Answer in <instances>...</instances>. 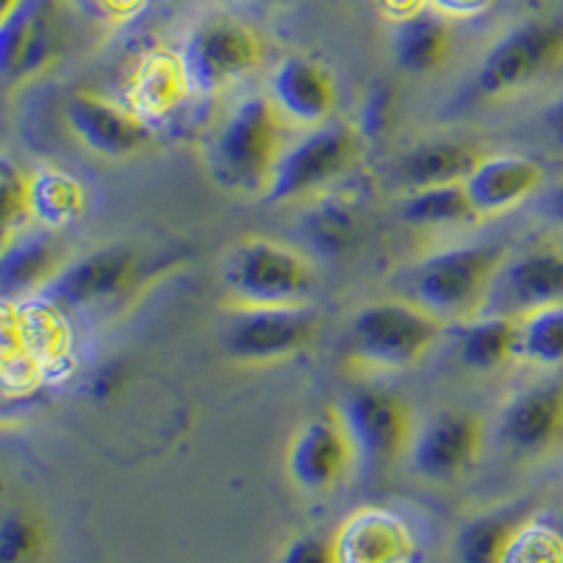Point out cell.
Here are the masks:
<instances>
[{
	"mask_svg": "<svg viewBox=\"0 0 563 563\" xmlns=\"http://www.w3.org/2000/svg\"><path fill=\"white\" fill-rule=\"evenodd\" d=\"M285 119L268 93L240 97L223 113L206 141L211 180L234 195L263 198L274 164L285 147Z\"/></svg>",
	"mask_w": 563,
	"mask_h": 563,
	"instance_id": "6da1fadb",
	"label": "cell"
},
{
	"mask_svg": "<svg viewBox=\"0 0 563 563\" xmlns=\"http://www.w3.org/2000/svg\"><path fill=\"white\" fill-rule=\"evenodd\" d=\"M507 260L501 243L445 245L417 260L404 276V299L440 321H465L482 313L493 279Z\"/></svg>",
	"mask_w": 563,
	"mask_h": 563,
	"instance_id": "7a4b0ae2",
	"label": "cell"
},
{
	"mask_svg": "<svg viewBox=\"0 0 563 563\" xmlns=\"http://www.w3.org/2000/svg\"><path fill=\"white\" fill-rule=\"evenodd\" d=\"M445 321L409 299H375L352 316L346 350L366 372H404L420 364L437 346Z\"/></svg>",
	"mask_w": 563,
	"mask_h": 563,
	"instance_id": "3957f363",
	"label": "cell"
},
{
	"mask_svg": "<svg viewBox=\"0 0 563 563\" xmlns=\"http://www.w3.org/2000/svg\"><path fill=\"white\" fill-rule=\"evenodd\" d=\"M220 285L231 305H305L316 290V268L296 245L243 238L220 256Z\"/></svg>",
	"mask_w": 563,
	"mask_h": 563,
	"instance_id": "277c9868",
	"label": "cell"
},
{
	"mask_svg": "<svg viewBox=\"0 0 563 563\" xmlns=\"http://www.w3.org/2000/svg\"><path fill=\"white\" fill-rule=\"evenodd\" d=\"M361 147L364 139L355 124L330 119L319 128H301L296 139L285 141L263 200L271 206H285L319 198L358 164Z\"/></svg>",
	"mask_w": 563,
	"mask_h": 563,
	"instance_id": "5b68a950",
	"label": "cell"
},
{
	"mask_svg": "<svg viewBox=\"0 0 563 563\" xmlns=\"http://www.w3.org/2000/svg\"><path fill=\"white\" fill-rule=\"evenodd\" d=\"M335 417L350 440L352 460L366 474H380L409 451L415 411L397 391L380 384H352L341 391Z\"/></svg>",
	"mask_w": 563,
	"mask_h": 563,
	"instance_id": "8992f818",
	"label": "cell"
},
{
	"mask_svg": "<svg viewBox=\"0 0 563 563\" xmlns=\"http://www.w3.org/2000/svg\"><path fill=\"white\" fill-rule=\"evenodd\" d=\"M321 330V319L305 305H231L220 321V346L231 361L268 366L308 350Z\"/></svg>",
	"mask_w": 563,
	"mask_h": 563,
	"instance_id": "52a82bcc",
	"label": "cell"
},
{
	"mask_svg": "<svg viewBox=\"0 0 563 563\" xmlns=\"http://www.w3.org/2000/svg\"><path fill=\"white\" fill-rule=\"evenodd\" d=\"M263 37L238 18L211 14L195 23L180 43L178 63L189 97H214L260 68Z\"/></svg>",
	"mask_w": 563,
	"mask_h": 563,
	"instance_id": "ba28073f",
	"label": "cell"
},
{
	"mask_svg": "<svg viewBox=\"0 0 563 563\" xmlns=\"http://www.w3.org/2000/svg\"><path fill=\"white\" fill-rule=\"evenodd\" d=\"M563 59V23L530 20L501 34L476 68V93L499 99L532 85Z\"/></svg>",
	"mask_w": 563,
	"mask_h": 563,
	"instance_id": "9c48e42d",
	"label": "cell"
},
{
	"mask_svg": "<svg viewBox=\"0 0 563 563\" xmlns=\"http://www.w3.org/2000/svg\"><path fill=\"white\" fill-rule=\"evenodd\" d=\"M485 449V420L471 409H442L415 426L409 460L420 479L454 482L476 465Z\"/></svg>",
	"mask_w": 563,
	"mask_h": 563,
	"instance_id": "30bf717a",
	"label": "cell"
},
{
	"mask_svg": "<svg viewBox=\"0 0 563 563\" xmlns=\"http://www.w3.org/2000/svg\"><path fill=\"white\" fill-rule=\"evenodd\" d=\"M139 251L130 245H104L77 260H68L40 294L59 310L93 308L128 294L139 279Z\"/></svg>",
	"mask_w": 563,
	"mask_h": 563,
	"instance_id": "8fae6325",
	"label": "cell"
},
{
	"mask_svg": "<svg viewBox=\"0 0 563 563\" xmlns=\"http://www.w3.org/2000/svg\"><path fill=\"white\" fill-rule=\"evenodd\" d=\"M499 442L516 456H544L563 442V384L536 380L512 391L496 417Z\"/></svg>",
	"mask_w": 563,
	"mask_h": 563,
	"instance_id": "7c38bea8",
	"label": "cell"
},
{
	"mask_svg": "<svg viewBox=\"0 0 563 563\" xmlns=\"http://www.w3.org/2000/svg\"><path fill=\"white\" fill-rule=\"evenodd\" d=\"M63 113L70 135L102 158H130L153 141L150 122L135 110L97 93H74Z\"/></svg>",
	"mask_w": 563,
	"mask_h": 563,
	"instance_id": "4fadbf2b",
	"label": "cell"
},
{
	"mask_svg": "<svg viewBox=\"0 0 563 563\" xmlns=\"http://www.w3.org/2000/svg\"><path fill=\"white\" fill-rule=\"evenodd\" d=\"M563 301V249L536 245L505 260L487 296V313L521 316Z\"/></svg>",
	"mask_w": 563,
	"mask_h": 563,
	"instance_id": "5bb4252c",
	"label": "cell"
},
{
	"mask_svg": "<svg viewBox=\"0 0 563 563\" xmlns=\"http://www.w3.org/2000/svg\"><path fill=\"white\" fill-rule=\"evenodd\" d=\"M268 99L282 119L299 128L330 122L339 108V82L333 70L308 54H290L276 63L268 82Z\"/></svg>",
	"mask_w": 563,
	"mask_h": 563,
	"instance_id": "9a60e30c",
	"label": "cell"
},
{
	"mask_svg": "<svg viewBox=\"0 0 563 563\" xmlns=\"http://www.w3.org/2000/svg\"><path fill=\"white\" fill-rule=\"evenodd\" d=\"M547 184V169L536 158L521 153H485L462 180L476 218H499L512 211Z\"/></svg>",
	"mask_w": 563,
	"mask_h": 563,
	"instance_id": "2e32d148",
	"label": "cell"
},
{
	"mask_svg": "<svg viewBox=\"0 0 563 563\" xmlns=\"http://www.w3.org/2000/svg\"><path fill=\"white\" fill-rule=\"evenodd\" d=\"M288 474L296 487L308 493L333 490L346 476L352 460L350 440L339 417H310L294 431L288 445Z\"/></svg>",
	"mask_w": 563,
	"mask_h": 563,
	"instance_id": "e0dca14e",
	"label": "cell"
},
{
	"mask_svg": "<svg viewBox=\"0 0 563 563\" xmlns=\"http://www.w3.org/2000/svg\"><path fill=\"white\" fill-rule=\"evenodd\" d=\"M333 550L335 563H411L415 536L397 512L361 507L341 525Z\"/></svg>",
	"mask_w": 563,
	"mask_h": 563,
	"instance_id": "ac0fdd59",
	"label": "cell"
},
{
	"mask_svg": "<svg viewBox=\"0 0 563 563\" xmlns=\"http://www.w3.org/2000/svg\"><path fill=\"white\" fill-rule=\"evenodd\" d=\"M59 231L20 229L0 245V296H26L43 290L59 274L68 256Z\"/></svg>",
	"mask_w": 563,
	"mask_h": 563,
	"instance_id": "d6986e66",
	"label": "cell"
},
{
	"mask_svg": "<svg viewBox=\"0 0 563 563\" xmlns=\"http://www.w3.org/2000/svg\"><path fill=\"white\" fill-rule=\"evenodd\" d=\"M479 144L462 139H429L406 150L395 161V180L404 192L426 186L462 184L482 158Z\"/></svg>",
	"mask_w": 563,
	"mask_h": 563,
	"instance_id": "ffe728a7",
	"label": "cell"
},
{
	"mask_svg": "<svg viewBox=\"0 0 563 563\" xmlns=\"http://www.w3.org/2000/svg\"><path fill=\"white\" fill-rule=\"evenodd\" d=\"M454 52L451 20L434 9H420L411 18L397 20L391 26V59L409 77H426L449 63Z\"/></svg>",
	"mask_w": 563,
	"mask_h": 563,
	"instance_id": "44dd1931",
	"label": "cell"
},
{
	"mask_svg": "<svg viewBox=\"0 0 563 563\" xmlns=\"http://www.w3.org/2000/svg\"><path fill=\"white\" fill-rule=\"evenodd\" d=\"M296 231L310 254L324 256V260H341L358 249L361 238H364V220L352 200L319 198L305 211Z\"/></svg>",
	"mask_w": 563,
	"mask_h": 563,
	"instance_id": "7402d4cb",
	"label": "cell"
},
{
	"mask_svg": "<svg viewBox=\"0 0 563 563\" xmlns=\"http://www.w3.org/2000/svg\"><path fill=\"white\" fill-rule=\"evenodd\" d=\"M29 220L43 229L63 231L88 209L82 180L59 167H37L26 175Z\"/></svg>",
	"mask_w": 563,
	"mask_h": 563,
	"instance_id": "603a6c76",
	"label": "cell"
},
{
	"mask_svg": "<svg viewBox=\"0 0 563 563\" xmlns=\"http://www.w3.org/2000/svg\"><path fill=\"white\" fill-rule=\"evenodd\" d=\"M186 97H189V88H186L178 54L150 52L147 57H141L128 85L130 110H135L144 122H153V119L173 113Z\"/></svg>",
	"mask_w": 563,
	"mask_h": 563,
	"instance_id": "cb8c5ba5",
	"label": "cell"
},
{
	"mask_svg": "<svg viewBox=\"0 0 563 563\" xmlns=\"http://www.w3.org/2000/svg\"><path fill=\"white\" fill-rule=\"evenodd\" d=\"M460 361L471 372H496L516 361V319L476 313L460 321Z\"/></svg>",
	"mask_w": 563,
	"mask_h": 563,
	"instance_id": "d4e9b609",
	"label": "cell"
},
{
	"mask_svg": "<svg viewBox=\"0 0 563 563\" xmlns=\"http://www.w3.org/2000/svg\"><path fill=\"white\" fill-rule=\"evenodd\" d=\"M400 218L415 229L426 231L462 229V225L479 223L462 184L426 186V189L406 192V198L400 200Z\"/></svg>",
	"mask_w": 563,
	"mask_h": 563,
	"instance_id": "484cf974",
	"label": "cell"
},
{
	"mask_svg": "<svg viewBox=\"0 0 563 563\" xmlns=\"http://www.w3.org/2000/svg\"><path fill=\"white\" fill-rule=\"evenodd\" d=\"M516 319V358L541 369L563 366V301L527 310Z\"/></svg>",
	"mask_w": 563,
	"mask_h": 563,
	"instance_id": "4316f807",
	"label": "cell"
},
{
	"mask_svg": "<svg viewBox=\"0 0 563 563\" xmlns=\"http://www.w3.org/2000/svg\"><path fill=\"white\" fill-rule=\"evenodd\" d=\"M20 350L32 355L40 366L68 355V324L63 310L48 299H34L18 305Z\"/></svg>",
	"mask_w": 563,
	"mask_h": 563,
	"instance_id": "83f0119b",
	"label": "cell"
},
{
	"mask_svg": "<svg viewBox=\"0 0 563 563\" xmlns=\"http://www.w3.org/2000/svg\"><path fill=\"white\" fill-rule=\"evenodd\" d=\"M52 547V530L29 507L0 512V563H40Z\"/></svg>",
	"mask_w": 563,
	"mask_h": 563,
	"instance_id": "f1b7e54d",
	"label": "cell"
},
{
	"mask_svg": "<svg viewBox=\"0 0 563 563\" xmlns=\"http://www.w3.org/2000/svg\"><path fill=\"white\" fill-rule=\"evenodd\" d=\"M48 12H54V0H20L0 23V79H14L34 32Z\"/></svg>",
	"mask_w": 563,
	"mask_h": 563,
	"instance_id": "f546056e",
	"label": "cell"
},
{
	"mask_svg": "<svg viewBox=\"0 0 563 563\" xmlns=\"http://www.w3.org/2000/svg\"><path fill=\"white\" fill-rule=\"evenodd\" d=\"M499 563H563V532L547 521H519Z\"/></svg>",
	"mask_w": 563,
	"mask_h": 563,
	"instance_id": "4dcf8cb0",
	"label": "cell"
},
{
	"mask_svg": "<svg viewBox=\"0 0 563 563\" xmlns=\"http://www.w3.org/2000/svg\"><path fill=\"white\" fill-rule=\"evenodd\" d=\"M516 530V521L505 516H482L462 527L456 538V555L462 563H499L507 538Z\"/></svg>",
	"mask_w": 563,
	"mask_h": 563,
	"instance_id": "1f68e13d",
	"label": "cell"
},
{
	"mask_svg": "<svg viewBox=\"0 0 563 563\" xmlns=\"http://www.w3.org/2000/svg\"><path fill=\"white\" fill-rule=\"evenodd\" d=\"M29 220L26 209V175L12 167L9 161H0V245L23 229Z\"/></svg>",
	"mask_w": 563,
	"mask_h": 563,
	"instance_id": "d6a6232c",
	"label": "cell"
},
{
	"mask_svg": "<svg viewBox=\"0 0 563 563\" xmlns=\"http://www.w3.org/2000/svg\"><path fill=\"white\" fill-rule=\"evenodd\" d=\"M397 97L391 85H372L366 90V97L361 99L358 110V122H355V130L361 133L364 141H375L391 128V119H395Z\"/></svg>",
	"mask_w": 563,
	"mask_h": 563,
	"instance_id": "836d02e7",
	"label": "cell"
},
{
	"mask_svg": "<svg viewBox=\"0 0 563 563\" xmlns=\"http://www.w3.org/2000/svg\"><path fill=\"white\" fill-rule=\"evenodd\" d=\"M279 563H335L333 541H321L316 536L296 538L285 547Z\"/></svg>",
	"mask_w": 563,
	"mask_h": 563,
	"instance_id": "e575fe53",
	"label": "cell"
},
{
	"mask_svg": "<svg viewBox=\"0 0 563 563\" xmlns=\"http://www.w3.org/2000/svg\"><path fill=\"white\" fill-rule=\"evenodd\" d=\"M499 0H426V7L449 20H474L490 12Z\"/></svg>",
	"mask_w": 563,
	"mask_h": 563,
	"instance_id": "d590c367",
	"label": "cell"
},
{
	"mask_svg": "<svg viewBox=\"0 0 563 563\" xmlns=\"http://www.w3.org/2000/svg\"><path fill=\"white\" fill-rule=\"evenodd\" d=\"M122 384H124V372L119 369V366H108V369H102L97 378H93L90 391H93L97 397H113Z\"/></svg>",
	"mask_w": 563,
	"mask_h": 563,
	"instance_id": "8d00e7d4",
	"label": "cell"
},
{
	"mask_svg": "<svg viewBox=\"0 0 563 563\" xmlns=\"http://www.w3.org/2000/svg\"><path fill=\"white\" fill-rule=\"evenodd\" d=\"M375 3H378L380 12H384L386 18H391V23L411 18V14H417L420 9H426V0H375Z\"/></svg>",
	"mask_w": 563,
	"mask_h": 563,
	"instance_id": "74e56055",
	"label": "cell"
},
{
	"mask_svg": "<svg viewBox=\"0 0 563 563\" xmlns=\"http://www.w3.org/2000/svg\"><path fill=\"white\" fill-rule=\"evenodd\" d=\"M544 130L563 147V93L544 110Z\"/></svg>",
	"mask_w": 563,
	"mask_h": 563,
	"instance_id": "f35d334b",
	"label": "cell"
},
{
	"mask_svg": "<svg viewBox=\"0 0 563 563\" xmlns=\"http://www.w3.org/2000/svg\"><path fill=\"white\" fill-rule=\"evenodd\" d=\"M541 209H544L547 218L563 225V184H558L555 189H550V192L544 195V203H541Z\"/></svg>",
	"mask_w": 563,
	"mask_h": 563,
	"instance_id": "ab89813d",
	"label": "cell"
},
{
	"mask_svg": "<svg viewBox=\"0 0 563 563\" xmlns=\"http://www.w3.org/2000/svg\"><path fill=\"white\" fill-rule=\"evenodd\" d=\"M65 3H70L77 12L90 14V18H102L104 12V0H65Z\"/></svg>",
	"mask_w": 563,
	"mask_h": 563,
	"instance_id": "60d3db41",
	"label": "cell"
},
{
	"mask_svg": "<svg viewBox=\"0 0 563 563\" xmlns=\"http://www.w3.org/2000/svg\"><path fill=\"white\" fill-rule=\"evenodd\" d=\"M20 0H0V23L9 18V14L14 12V7H18Z\"/></svg>",
	"mask_w": 563,
	"mask_h": 563,
	"instance_id": "b9f144b4",
	"label": "cell"
},
{
	"mask_svg": "<svg viewBox=\"0 0 563 563\" xmlns=\"http://www.w3.org/2000/svg\"><path fill=\"white\" fill-rule=\"evenodd\" d=\"M3 364H7V358H3V355H0V366H3Z\"/></svg>",
	"mask_w": 563,
	"mask_h": 563,
	"instance_id": "7bdbcfd3",
	"label": "cell"
}]
</instances>
